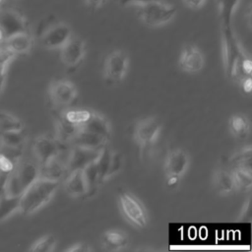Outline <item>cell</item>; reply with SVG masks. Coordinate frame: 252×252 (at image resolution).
Segmentation results:
<instances>
[{"mask_svg": "<svg viewBox=\"0 0 252 252\" xmlns=\"http://www.w3.org/2000/svg\"><path fill=\"white\" fill-rule=\"evenodd\" d=\"M60 181L38 176L20 196V213L29 216L39 211L50 202Z\"/></svg>", "mask_w": 252, "mask_h": 252, "instance_id": "1", "label": "cell"}, {"mask_svg": "<svg viewBox=\"0 0 252 252\" xmlns=\"http://www.w3.org/2000/svg\"><path fill=\"white\" fill-rule=\"evenodd\" d=\"M38 176V163L22 158L13 170L6 175L4 193L10 196H21Z\"/></svg>", "mask_w": 252, "mask_h": 252, "instance_id": "2", "label": "cell"}, {"mask_svg": "<svg viewBox=\"0 0 252 252\" xmlns=\"http://www.w3.org/2000/svg\"><path fill=\"white\" fill-rule=\"evenodd\" d=\"M176 7L166 4L163 0L149 2L139 6L138 16L149 27H159L167 24L176 14Z\"/></svg>", "mask_w": 252, "mask_h": 252, "instance_id": "3", "label": "cell"}, {"mask_svg": "<svg viewBox=\"0 0 252 252\" xmlns=\"http://www.w3.org/2000/svg\"><path fill=\"white\" fill-rule=\"evenodd\" d=\"M162 125L160 121L154 116H149L139 120L133 131V139L139 146L141 152L152 149L158 142Z\"/></svg>", "mask_w": 252, "mask_h": 252, "instance_id": "4", "label": "cell"}, {"mask_svg": "<svg viewBox=\"0 0 252 252\" xmlns=\"http://www.w3.org/2000/svg\"><path fill=\"white\" fill-rule=\"evenodd\" d=\"M119 208L123 217L129 223L136 227H145L148 223V214L141 201L127 190H122L118 195Z\"/></svg>", "mask_w": 252, "mask_h": 252, "instance_id": "5", "label": "cell"}, {"mask_svg": "<svg viewBox=\"0 0 252 252\" xmlns=\"http://www.w3.org/2000/svg\"><path fill=\"white\" fill-rule=\"evenodd\" d=\"M190 165V157L182 149H174L167 153L164 159V173L166 184L175 186L184 176Z\"/></svg>", "mask_w": 252, "mask_h": 252, "instance_id": "6", "label": "cell"}, {"mask_svg": "<svg viewBox=\"0 0 252 252\" xmlns=\"http://www.w3.org/2000/svg\"><path fill=\"white\" fill-rule=\"evenodd\" d=\"M129 57L122 50H114L107 55L103 66L104 80L110 84H119L127 74Z\"/></svg>", "mask_w": 252, "mask_h": 252, "instance_id": "7", "label": "cell"}, {"mask_svg": "<svg viewBox=\"0 0 252 252\" xmlns=\"http://www.w3.org/2000/svg\"><path fill=\"white\" fill-rule=\"evenodd\" d=\"M48 96L57 109H64L71 105L78 96L76 85L68 80L52 81L48 87Z\"/></svg>", "mask_w": 252, "mask_h": 252, "instance_id": "8", "label": "cell"}, {"mask_svg": "<svg viewBox=\"0 0 252 252\" xmlns=\"http://www.w3.org/2000/svg\"><path fill=\"white\" fill-rule=\"evenodd\" d=\"M27 31H29L28 21L19 11L11 8L0 9V32L4 40L15 33Z\"/></svg>", "mask_w": 252, "mask_h": 252, "instance_id": "9", "label": "cell"}, {"mask_svg": "<svg viewBox=\"0 0 252 252\" xmlns=\"http://www.w3.org/2000/svg\"><path fill=\"white\" fill-rule=\"evenodd\" d=\"M101 150L102 148L90 149V148L71 145L68 151V156L66 160L67 173L76 169H83L87 165L95 161Z\"/></svg>", "mask_w": 252, "mask_h": 252, "instance_id": "10", "label": "cell"}, {"mask_svg": "<svg viewBox=\"0 0 252 252\" xmlns=\"http://www.w3.org/2000/svg\"><path fill=\"white\" fill-rule=\"evenodd\" d=\"M64 146L60 145L55 138L46 135L36 137L32 144V151L38 165H43L57 157ZM67 147V146H65Z\"/></svg>", "mask_w": 252, "mask_h": 252, "instance_id": "11", "label": "cell"}, {"mask_svg": "<svg viewBox=\"0 0 252 252\" xmlns=\"http://www.w3.org/2000/svg\"><path fill=\"white\" fill-rule=\"evenodd\" d=\"M72 36L70 27L64 23L50 25L41 34L40 41L47 49H60Z\"/></svg>", "mask_w": 252, "mask_h": 252, "instance_id": "12", "label": "cell"}, {"mask_svg": "<svg viewBox=\"0 0 252 252\" xmlns=\"http://www.w3.org/2000/svg\"><path fill=\"white\" fill-rule=\"evenodd\" d=\"M86 54V43L82 38L71 36L60 48L61 61L68 68H74L82 62Z\"/></svg>", "mask_w": 252, "mask_h": 252, "instance_id": "13", "label": "cell"}, {"mask_svg": "<svg viewBox=\"0 0 252 252\" xmlns=\"http://www.w3.org/2000/svg\"><path fill=\"white\" fill-rule=\"evenodd\" d=\"M178 65L179 68L186 73H198L205 65L204 54L197 46L192 44L186 45L180 53Z\"/></svg>", "mask_w": 252, "mask_h": 252, "instance_id": "14", "label": "cell"}, {"mask_svg": "<svg viewBox=\"0 0 252 252\" xmlns=\"http://www.w3.org/2000/svg\"><path fill=\"white\" fill-rule=\"evenodd\" d=\"M80 127L67 121L61 112L54 116L55 140L62 146H71V143L78 133Z\"/></svg>", "mask_w": 252, "mask_h": 252, "instance_id": "15", "label": "cell"}, {"mask_svg": "<svg viewBox=\"0 0 252 252\" xmlns=\"http://www.w3.org/2000/svg\"><path fill=\"white\" fill-rule=\"evenodd\" d=\"M64 189L73 198L88 195V184L83 169H76L68 173L64 179Z\"/></svg>", "mask_w": 252, "mask_h": 252, "instance_id": "16", "label": "cell"}, {"mask_svg": "<svg viewBox=\"0 0 252 252\" xmlns=\"http://www.w3.org/2000/svg\"><path fill=\"white\" fill-rule=\"evenodd\" d=\"M62 152V151H61ZM60 154L49 160L47 163L39 166V176L44 177L51 180H57L61 181V179L64 177V175L67 173V156L65 158H62V154Z\"/></svg>", "mask_w": 252, "mask_h": 252, "instance_id": "17", "label": "cell"}, {"mask_svg": "<svg viewBox=\"0 0 252 252\" xmlns=\"http://www.w3.org/2000/svg\"><path fill=\"white\" fill-rule=\"evenodd\" d=\"M212 184L215 191L220 195H229L236 191L231 170L224 168L216 169L212 175Z\"/></svg>", "mask_w": 252, "mask_h": 252, "instance_id": "18", "label": "cell"}, {"mask_svg": "<svg viewBox=\"0 0 252 252\" xmlns=\"http://www.w3.org/2000/svg\"><path fill=\"white\" fill-rule=\"evenodd\" d=\"M2 43L16 55L28 53L33 45V36L30 31L15 33L6 38Z\"/></svg>", "mask_w": 252, "mask_h": 252, "instance_id": "19", "label": "cell"}, {"mask_svg": "<svg viewBox=\"0 0 252 252\" xmlns=\"http://www.w3.org/2000/svg\"><path fill=\"white\" fill-rule=\"evenodd\" d=\"M82 129L92 132L95 135H98L106 140L109 141L110 135H111V125L110 122L105 118L103 115L97 113V112H93L90 117V119L83 125L81 126Z\"/></svg>", "mask_w": 252, "mask_h": 252, "instance_id": "20", "label": "cell"}, {"mask_svg": "<svg viewBox=\"0 0 252 252\" xmlns=\"http://www.w3.org/2000/svg\"><path fill=\"white\" fill-rule=\"evenodd\" d=\"M129 239L125 232L119 229H109L101 236V246L107 251H120L128 246Z\"/></svg>", "mask_w": 252, "mask_h": 252, "instance_id": "21", "label": "cell"}, {"mask_svg": "<svg viewBox=\"0 0 252 252\" xmlns=\"http://www.w3.org/2000/svg\"><path fill=\"white\" fill-rule=\"evenodd\" d=\"M108 143V140L95 135L92 132L86 131L80 127L78 133L74 137L71 145L90 148V149H101L105 147Z\"/></svg>", "mask_w": 252, "mask_h": 252, "instance_id": "22", "label": "cell"}, {"mask_svg": "<svg viewBox=\"0 0 252 252\" xmlns=\"http://www.w3.org/2000/svg\"><path fill=\"white\" fill-rule=\"evenodd\" d=\"M20 211V196H10L5 193L0 195V222L9 219Z\"/></svg>", "mask_w": 252, "mask_h": 252, "instance_id": "23", "label": "cell"}, {"mask_svg": "<svg viewBox=\"0 0 252 252\" xmlns=\"http://www.w3.org/2000/svg\"><path fill=\"white\" fill-rule=\"evenodd\" d=\"M228 128L232 136L238 139H243L248 136L250 123L246 116L242 114H235L229 118Z\"/></svg>", "mask_w": 252, "mask_h": 252, "instance_id": "24", "label": "cell"}, {"mask_svg": "<svg viewBox=\"0 0 252 252\" xmlns=\"http://www.w3.org/2000/svg\"><path fill=\"white\" fill-rule=\"evenodd\" d=\"M232 175L236 190L247 192L252 188V173L251 168L247 167H233Z\"/></svg>", "mask_w": 252, "mask_h": 252, "instance_id": "25", "label": "cell"}, {"mask_svg": "<svg viewBox=\"0 0 252 252\" xmlns=\"http://www.w3.org/2000/svg\"><path fill=\"white\" fill-rule=\"evenodd\" d=\"M240 0H217L219 16L222 28L231 27V20L233 13Z\"/></svg>", "mask_w": 252, "mask_h": 252, "instance_id": "26", "label": "cell"}, {"mask_svg": "<svg viewBox=\"0 0 252 252\" xmlns=\"http://www.w3.org/2000/svg\"><path fill=\"white\" fill-rule=\"evenodd\" d=\"M111 150L107 147L102 148L98 158L95 160V165L98 173V179L99 183L102 184L104 181L108 179V170H109V164H110V158H111Z\"/></svg>", "mask_w": 252, "mask_h": 252, "instance_id": "27", "label": "cell"}, {"mask_svg": "<svg viewBox=\"0 0 252 252\" xmlns=\"http://www.w3.org/2000/svg\"><path fill=\"white\" fill-rule=\"evenodd\" d=\"M24 128V123L17 116L7 111L0 110V133L23 130Z\"/></svg>", "mask_w": 252, "mask_h": 252, "instance_id": "28", "label": "cell"}, {"mask_svg": "<svg viewBox=\"0 0 252 252\" xmlns=\"http://www.w3.org/2000/svg\"><path fill=\"white\" fill-rule=\"evenodd\" d=\"M83 171L88 184V196H93L95 194L98 186L100 185L95 161L83 168Z\"/></svg>", "mask_w": 252, "mask_h": 252, "instance_id": "29", "label": "cell"}, {"mask_svg": "<svg viewBox=\"0 0 252 252\" xmlns=\"http://www.w3.org/2000/svg\"><path fill=\"white\" fill-rule=\"evenodd\" d=\"M61 113L67 121L78 127L83 126L92 115V111L88 109H68L63 110Z\"/></svg>", "mask_w": 252, "mask_h": 252, "instance_id": "30", "label": "cell"}, {"mask_svg": "<svg viewBox=\"0 0 252 252\" xmlns=\"http://www.w3.org/2000/svg\"><path fill=\"white\" fill-rule=\"evenodd\" d=\"M26 140L25 132L23 130L8 131L0 133V144L11 147H20L24 146Z\"/></svg>", "mask_w": 252, "mask_h": 252, "instance_id": "31", "label": "cell"}, {"mask_svg": "<svg viewBox=\"0 0 252 252\" xmlns=\"http://www.w3.org/2000/svg\"><path fill=\"white\" fill-rule=\"evenodd\" d=\"M230 163L233 167L251 168V147H244L234 153L230 158Z\"/></svg>", "mask_w": 252, "mask_h": 252, "instance_id": "32", "label": "cell"}, {"mask_svg": "<svg viewBox=\"0 0 252 252\" xmlns=\"http://www.w3.org/2000/svg\"><path fill=\"white\" fill-rule=\"evenodd\" d=\"M57 244L56 238L51 234H46L37 239L31 247L30 251L33 252H51L55 249Z\"/></svg>", "mask_w": 252, "mask_h": 252, "instance_id": "33", "label": "cell"}, {"mask_svg": "<svg viewBox=\"0 0 252 252\" xmlns=\"http://www.w3.org/2000/svg\"><path fill=\"white\" fill-rule=\"evenodd\" d=\"M124 159L123 156L119 152L112 151L111 152V158H110V164H109V170H108V179L114 175H116L123 167Z\"/></svg>", "mask_w": 252, "mask_h": 252, "instance_id": "34", "label": "cell"}, {"mask_svg": "<svg viewBox=\"0 0 252 252\" xmlns=\"http://www.w3.org/2000/svg\"><path fill=\"white\" fill-rule=\"evenodd\" d=\"M24 146L20 147H11V146H5L0 144V154L4 155L5 157L9 158L10 159L18 162L23 158V152H24Z\"/></svg>", "mask_w": 252, "mask_h": 252, "instance_id": "35", "label": "cell"}, {"mask_svg": "<svg viewBox=\"0 0 252 252\" xmlns=\"http://www.w3.org/2000/svg\"><path fill=\"white\" fill-rule=\"evenodd\" d=\"M250 205H251V200H250V197H248L244 201V203H243V205L240 209V212H239V215H238V218H237V220L239 221H250V220H251V213H250L251 212V207H250Z\"/></svg>", "mask_w": 252, "mask_h": 252, "instance_id": "36", "label": "cell"}, {"mask_svg": "<svg viewBox=\"0 0 252 252\" xmlns=\"http://www.w3.org/2000/svg\"><path fill=\"white\" fill-rule=\"evenodd\" d=\"M17 164L16 161L10 159L9 158L5 157L4 155L0 154V173L8 174L13 170L15 165Z\"/></svg>", "mask_w": 252, "mask_h": 252, "instance_id": "37", "label": "cell"}, {"mask_svg": "<svg viewBox=\"0 0 252 252\" xmlns=\"http://www.w3.org/2000/svg\"><path fill=\"white\" fill-rule=\"evenodd\" d=\"M66 252H91L93 251L92 247H90L89 244L84 242H77L73 245L69 246L67 249H65Z\"/></svg>", "mask_w": 252, "mask_h": 252, "instance_id": "38", "label": "cell"}, {"mask_svg": "<svg viewBox=\"0 0 252 252\" xmlns=\"http://www.w3.org/2000/svg\"><path fill=\"white\" fill-rule=\"evenodd\" d=\"M240 67L244 73V75L246 76H250L251 72H252V62L249 58L243 57L240 61Z\"/></svg>", "mask_w": 252, "mask_h": 252, "instance_id": "39", "label": "cell"}, {"mask_svg": "<svg viewBox=\"0 0 252 252\" xmlns=\"http://www.w3.org/2000/svg\"><path fill=\"white\" fill-rule=\"evenodd\" d=\"M118 3L121 6H130V5H143L149 2H154V1H160V0H117Z\"/></svg>", "mask_w": 252, "mask_h": 252, "instance_id": "40", "label": "cell"}, {"mask_svg": "<svg viewBox=\"0 0 252 252\" xmlns=\"http://www.w3.org/2000/svg\"><path fill=\"white\" fill-rule=\"evenodd\" d=\"M185 5L193 10H198L202 8L206 2V0H183Z\"/></svg>", "mask_w": 252, "mask_h": 252, "instance_id": "41", "label": "cell"}, {"mask_svg": "<svg viewBox=\"0 0 252 252\" xmlns=\"http://www.w3.org/2000/svg\"><path fill=\"white\" fill-rule=\"evenodd\" d=\"M241 86H242V89L245 93L250 94L251 91H252V79H251V77L247 76V77L243 78L242 81H241Z\"/></svg>", "mask_w": 252, "mask_h": 252, "instance_id": "42", "label": "cell"}, {"mask_svg": "<svg viewBox=\"0 0 252 252\" xmlns=\"http://www.w3.org/2000/svg\"><path fill=\"white\" fill-rule=\"evenodd\" d=\"M7 68L8 67L0 64V92H3V90H4L6 74H7Z\"/></svg>", "mask_w": 252, "mask_h": 252, "instance_id": "43", "label": "cell"}, {"mask_svg": "<svg viewBox=\"0 0 252 252\" xmlns=\"http://www.w3.org/2000/svg\"><path fill=\"white\" fill-rule=\"evenodd\" d=\"M105 1H106V0H85L86 4H87L89 7L93 8V9H97V8H99L100 6H102V5L105 3Z\"/></svg>", "mask_w": 252, "mask_h": 252, "instance_id": "44", "label": "cell"}, {"mask_svg": "<svg viewBox=\"0 0 252 252\" xmlns=\"http://www.w3.org/2000/svg\"><path fill=\"white\" fill-rule=\"evenodd\" d=\"M2 2H3V0H0V4H1V3H2Z\"/></svg>", "mask_w": 252, "mask_h": 252, "instance_id": "45", "label": "cell"}, {"mask_svg": "<svg viewBox=\"0 0 252 252\" xmlns=\"http://www.w3.org/2000/svg\"><path fill=\"white\" fill-rule=\"evenodd\" d=\"M1 94H2V92H0V95H1Z\"/></svg>", "mask_w": 252, "mask_h": 252, "instance_id": "46", "label": "cell"}]
</instances>
